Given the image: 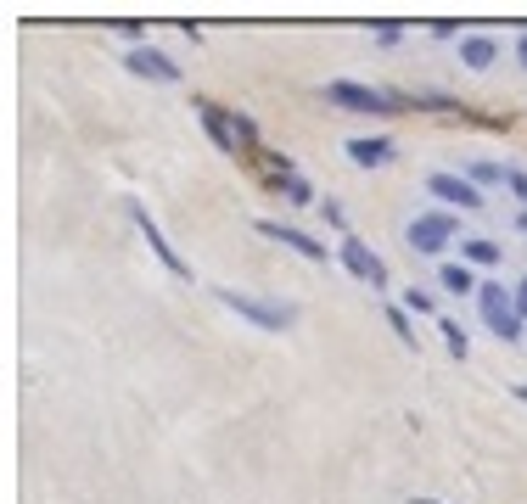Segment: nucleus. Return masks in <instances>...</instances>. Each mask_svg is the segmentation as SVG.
Here are the masks:
<instances>
[{
	"mask_svg": "<svg viewBox=\"0 0 527 504\" xmlns=\"http://www.w3.org/2000/svg\"><path fill=\"white\" fill-rule=\"evenodd\" d=\"M129 219L141 224V236H146V247H152V252H157V258H163V269H169V275H174V280H191V264H186V258H180V252H174V247H169V236H163V230H157V224H152V213H146V208H141V202H129Z\"/></svg>",
	"mask_w": 527,
	"mask_h": 504,
	"instance_id": "nucleus-6",
	"label": "nucleus"
},
{
	"mask_svg": "<svg viewBox=\"0 0 527 504\" xmlns=\"http://www.w3.org/2000/svg\"><path fill=\"white\" fill-rule=\"evenodd\" d=\"M320 101H331V107H342V112H393V101H387L382 90L354 84V79H331L326 90H320Z\"/></svg>",
	"mask_w": 527,
	"mask_h": 504,
	"instance_id": "nucleus-3",
	"label": "nucleus"
},
{
	"mask_svg": "<svg viewBox=\"0 0 527 504\" xmlns=\"http://www.w3.org/2000/svg\"><path fill=\"white\" fill-rule=\"evenodd\" d=\"M516 62H522V68H527V34H522V40H516Z\"/></svg>",
	"mask_w": 527,
	"mask_h": 504,
	"instance_id": "nucleus-23",
	"label": "nucleus"
},
{
	"mask_svg": "<svg viewBox=\"0 0 527 504\" xmlns=\"http://www.w3.org/2000/svg\"><path fill=\"white\" fill-rule=\"evenodd\" d=\"M342 269H348L354 280H365L371 292H382V286H387V264L359 236H342Z\"/></svg>",
	"mask_w": 527,
	"mask_h": 504,
	"instance_id": "nucleus-5",
	"label": "nucleus"
},
{
	"mask_svg": "<svg viewBox=\"0 0 527 504\" xmlns=\"http://www.w3.org/2000/svg\"><path fill=\"white\" fill-rule=\"evenodd\" d=\"M494 56H499V45L488 40V34H471V40H460V62H466V68L483 73L488 62H494Z\"/></svg>",
	"mask_w": 527,
	"mask_h": 504,
	"instance_id": "nucleus-12",
	"label": "nucleus"
},
{
	"mask_svg": "<svg viewBox=\"0 0 527 504\" xmlns=\"http://www.w3.org/2000/svg\"><path fill=\"white\" fill-rule=\"evenodd\" d=\"M455 236H466L455 213H421V219H410V236L404 241H410L415 252H443Z\"/></svg>",
	"mask_w": 527,
	"mask_h": 504,
	"instance_id": "nucleus-4",
	"label": "nucleus"
},
{
	"mask_svg": "<svg viewBox=\"0 0 527 504\" xmlns=\"http://www.w3.org/2000/svg\"><path fill=\"white\" fill-rule=\"evenodd\" d=\"M438 331H443V342H449V353H455V359H466V331H460L455 320H438Z\"/></svg>",
	"mask_w": 527,
	"mask_h": 504,
	"instance_id": "nucleus-15",
	"label": "nucleus"
},
{
	"mask_svg": "<svg viewBox=\"0 0 527 504\" xmlns=\"http://www.w3.org/2000/svg\"><path fill=\"white\" fill-rule=\"evenodd\" d=\"M516 398H522V404H527V387H516Z\"/></svg>",
	"mask_w": 527,
	"mask_h": 504,
	"instance_id": "nucleus-25",
	"label": "nucleus"
},
{
	"mask_svg": "<svg viewBox=\"0 0 527 504\" xmlns=\"http://www.w3.org/2000/svg\"><path fill=\"white\" fill-rule=\"evenodd\" d=\"M410 504H438V499H410Z\"/></svg>",
	"mask_w": 527,
	"mask_h": 504,
	"instance_id": "nucleus-26",
	"label": "nucleus"
},
{
	"mask_svg": "<svg viewBox=\"0 0 527 504\" xmlns=\"http://www.w3.org/2000/svg\"><path fill=\"white\" fill-rule=\"evenodd\" d=\"M348 163H359V168H382V163H393V140H382V135H359V140H348Z\"/></svg>",
	"mask_w": 527,
	"mask_h": 504,
	"instance_id": "nucleus-11",
	"label": "nucleus"
},
{
	"mask_svg": "<svg viewBox=\"0 0 527 504\" xmlns=\"http://www.w3.org/2000/svg\"><path fill=\"white\" fill-rule=\"evenodd\" d=\"M516 314H522V320H527V275L516 280Z\"/></svg>",
	"mask_w": 527,
	"mask_h": 504,
	"instance_id": "nucleus-22",
	"label": "nucleus"
},
{
	"mask_svg": "<svg viewBox=\"0 0 527 504\" xmlns=\"http://www.w3.org/2000/svg\"><path fill=\"white\" fill-rule=\"evenodd\" d=\"M477 308H483V320H488V331L499 336V342H516L522 336V314H516V292H505L499 280H483V292H477Z\"/></svg>",
	"mask_w": 527,
	"mask_h": 504,
	"instance_id": "nucleus-1",
	"label": "nucleus"
},
{
	"mask_svg": "<svg viewBox=\"0 0 527 504\" xmlns=\"http://www.w3.org/2000/svg\"><path fill=\"white\" fill-rule=\"evenodd\" d=\"M202 124H208V135H214L225 152H242V146H253V124H247V118H225V112L208 107V101H202Z\"/></svg>",
	"mask_w": 527,
	"mask_h": 504,
	"instance_id": "nucleus-8",
	"label": "nucleus"
},
{
	"mask_svg": "<svg viewBox=\"0 0 527 504\" xmlns=\"http://www.w3.org/2000/svg\"><path fill=\"white\" fill-rule=\"evenodd\" d=\"M286 196H292V202H309V185H303L298 174H286Z\"/></svg>",
	"mask_w": 527,
	"mask_h": 504,
	"instance_id": "nucleus-19",
	"label": "nucleus"
},
{
	"mask_svg": "<svg viewBox=\"0 0 527 504\" xmlns=\"http://www.w3.org/2000/svg\"><path fill=\"white\" fill-rule=\"evenodd\" d=\"M466 264H499V241L471 236V241H466Z\"/></svg>",
	"mask_w": 527,
	"mask_h": 504,
	"instance_id": "nucleus-14",
	"label": "nucleus"
},
{
	"mask_svg": "<svg viewBox=\"0 0 527 504\" xmlns=\"http://www.w3.org/2000/svg\"><path fill=\"white\" fill-rule=\"evenodd\" d=\"M387 325H393V331H399L404 342L415 348V331H410V314H404V308H387Z\"/></svg>",
	"mask_w": 527,
	"mask_h": 504,
	"instance_id": "nucleus-17",
	"label": "nucleus"
},
{
	"mask_svg": "<svg viewBox=\"0 0 527 504\" xmlns=\"http://www.w3.org/2000/svg\"><path fill=\"white\" fill-rule=\"evenodd\" d=\"M258 236L281 241V247H292L298 258H309V264H326V247L314 236H303V230H292V224H275V219H258Z\"/></svg>",
	"mask_w": 527,
	"mask_h": 504,
	"instance_id": "nucleus-10",
	"label": "nucleus"
},
{
	"mask_svg": "<svg viewBox=\"0 0 527 504\" xmlns=\"http://www.w3.org/2000/svg\"><path fill=\"white\" fill-rule=\"evenodd\" d=\"M376 40H382V45H399L404 28H399V23H382V28H376Z\"/></svg>",
	"mask_w": 527,
	"mask_h": 504,
	"instance_id": "nucleus-20",
	"label": "nucleus"
},
{
	"mask_svg": "<svg viewBox=\"0 0 527 504\" xmlns=\"http://www.w3.org/2000/svg\"><path fill=\"white\" fill-rule=\"evenodd\" d=\"M427 191L438 196V202H455V208H466V213L483 208V191H477L466 174H443V168H438V174H427Z\"/></svg>",
	"mask_w": 527,
	"mask_h": 504,
	"instance_id": "nucleus-9",
	"label": "nucleus"
},
{
	"mask_svg": "<svg viewBox=\"0 0 527 504\" xmlns=\"http://www.w3.org/2000/svg\"><path fill=\"white\" fill-rule=\"evenodd\" d=\"M516 230H522V236H527V213H516Z\"/></svg>",
	"mask_w": 527,
	"mask_h": 504,
	"instance_id": "nucleus-24",
	"label": "nucleus"
},
{
	"mask_svg": "<svg viewBox=\"0 0 527 504\" xmlns=\"http://www.w3.org/2000/svg\"><path fill=\"white\" fill-rule=\"evenodd\" d=\"M219 303L230 308V314H242L247 325H258V331H286V325L298 320V308L292 303H264V297H247V292H219Z\"/></svg>",
	"mask_w": 527,
	"mask_h": 504,
	"instance_id": "nucleus-2",
	"label": "nucleus"
},
{
	"mask_svg": "<svg viewBox=\"0 0 527 504\" xmlns=\"http://www.w3.org/2000/svg\"><path fill=\"white\" fill-rule=\"evenodd\" d=\"M438 286H443V292H483V286H477V280H471V264H443L438 269Z\"/></svg>",
	"mask_w": 527,
	"mask_h": 504,
	"instance_id": "nucleus-13",
	"label": "nucleus"
},
{
	"mask_svg": "<svg viewBox=\"0 0 527 504\" xmlns=\"http://www.w3.org/2000/svg\"><path fill=\"white\" fill-rule=\"evenodd\" d=\"M404 303H410V308H421V314H427V308H432V292H421V286H410V297H404Z\"/></svg>",
	"mask_w": 527,
	"mask_h": 504,
	"instance_id": "nucleus-21",
	"label": "nucleus"
},
{
	"mask_svg": "<svg viewBox=\"0 0 527 504\" xmlns=\"http://www.w3.org/2000/svg\"><path fill=\"white\" fill-rule=\"evenodd\" d=\"M471 180H477V185H494V180H505V168H499V163H471Z\"/></svg>",
	"mask_w": 527,
	"mask_h": 504,
	"instance_id": "nucleus-16",
	"label": "nucleus"
},
{
	"mask_svg": "<svg viewBox=\"0 0 527 504\" xmlns=\"http://www.w3.org/2000/svg\"><path fill=\"white\" fill-rule=\"evenodd\" d=\"M124 68L135 73V79H152V84H180V62H169V56L152 51V45H135V51L124 56Z\"/></svg>",
	"mask_w": 527,
	"mask_h": 504,
	"instance_id": "nucleus-7",
	"label": "nucleus"
},
{
	"mask_svg": "<svg viewBox=\"0 0 527 504\" xmlns=\"http://www.w3.org/2000/svg\"><path fill=\"white\" fill-rule=\"evenodd\" d=\"M505 185L522 196V213H527V174H522V168H505Z\"/></svg>",
	"mask_w": 527,
	"mask_h": 504,
	"instance_id": "nucleus-18",
	"label": "nucleus"
}]
</instances>
